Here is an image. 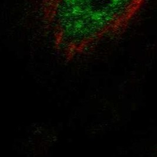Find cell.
Segmentation results:
<instances>
[{
  "instance_id": "6da1fadb",
  "label": "cell",
  "mask_w": 157,
  "mask_h": 157,
  "mask_svg": "<svg viewBox=\"0 0 157 157\" xmlns=\"http://www.w3.org/2000/svg\"><path fill=\"white\" fill-rule=\"evenodd\" d=\"M145 2L45 0L38 3V11L55 51L70 61L122 35Z\"/></svg>"
}]
</instances>
